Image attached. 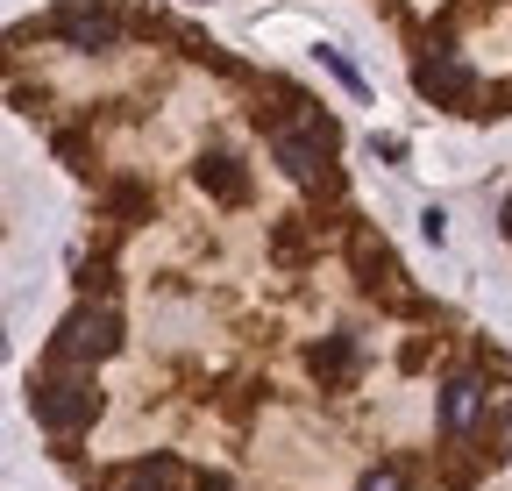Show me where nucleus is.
Returning <instances> with one entry per match:
<instances>
[{
	"label": "nucleus",
	"mask_w": 512,
	"mask_h": 491,
	"mask_svg": "<svg viewBox=\"0 0 512 491\" xmlns=\"http://www.w3.org/2000/svg\"><path fill=\"white\" fill-rule=\"evenodd\" d=\"M29 413L50 427L57 442L86 435V427L100 420V385H93V371H86V363H64V371L36 378V385H29Z\"/></svg>",
	"instance_id": "nucleus-1"
},
{
	"label": "nucleus",
	"mask_w": 512,
	"mask_h": 491,
	"mask_svg": "<svg viewBox=\"0 0 512 491\" xmlns=\"http://www.w3.org/2000/svg\"><path fill=\"white\" fill-rule=\"evenodd\" d=\"M121 349V314L107 299H86V306H72V314H64V328H57V342H50V356L57 363H107Z\"/></svg>",
	"instance_id": "nucleus-2"
},
{
	"label": "nucleus",
	"mask_w": 512,
	"mask_h": 491,
	"mask_svg": "<svg viewBox=\"0 0 512 491\" xmlns=\"http://www.w3.org/2000/svg\"><path fill=\"white\" fill-rule=\"evenodd\" d=\"M328 143H335V129L328 121H313V129H271V150H278V164H285V178H299V186H335V171H328Z\"/></svg>",
	"instance_id": "nucleus-3"
},
{
	"label": "nucleus",
	"mask_w": 512,
	"mask_h": 491,
	"mask_svg": "<svg viewBox=\"0 0 512 491\" xmlns=\"http://www.w3.org/2000/svg\"><path fill=\"white\" fill-rule=\"evenodd\" d=\"M50 36L72 43V50H114L121 43V15L107 8V0H72V8L50 15Z\"/></svg>",
	"instance_id": "nucleus-4"
},
{
	"label": "nucleus",
	"mask_w": 512,
	"mask_h": 491,
	"mask_svg": "<svg viewBox=\"0 0 512 491\" xmlns=\"http://www.w3.org/2000/svg\"><path fill=\"white\" fill-rule=\"evenodd\" d=\"M413 86H420L434 107H463V114H477V107H470V100H477V79H470V65H463L456 50H434L427 65L413 72Z\"/></svg>",
	"instance_id": "nucleus-5"
},
{
	"label": "nucleus",
	"mask_w": 512,
	"mask_h": 491,
	"mask_svg": "<svg viewBox=\"0 0 512 491\" xmlns=\"http://www.w3.org/2000/svg\"><path fill=\"white\" fill-rule=\"evenodd\" d=\"M349 257H356V278H363V292H384V299L413 306V292H399V264H392V250H384V242H370V235H349Z\"/></svg>",
	"instance_id": "nucleus-6"
},
{
	"label": "nucleus",
	"mask_w": 512,
	"mask_h": 491,
	"mask_svg": "<svg viewBox=\"0 0 512 491\" xmlns=\"http://www.w3.org/2000/svg\"><path fill=\"white\" fill-rule=\"evenodd\" d=\"M178 484H185L178 456H143V463H121L100 477V491H178Z\"/></svg>",
	"instance_id": "nucleus-7"
},
{
	"label": "nucleus",
	"mask_w": 512,
	"mask_h": 491,
	"mask_svg": "<svg viewBox=\"0 0 512 491\" xmlns=\"http://www.w3.org/2000/svg\"><path fill=\"white\" fill-rule=\"evenodd\" d=\"M192 178H200V193H214L221 207H242L249 200V171L228 157V150H214V157H200V171H192Z\"/></svg>",
	"instance_id": "nucleus-8"
},
{
	"label": "nucleus",
	"mask_w": 512,
	"mask_h": 491,
	"mask_svg": "<svg viewBox=\"0 0 512 491\" xmlns=\"http://www.w3.org/2000/svg\"><path fill=\"white\" fill-rule=\"evenodd\" d=\"M477 406H484V385L477 378H448L441 385V435H463V427L477 420Z\"/></svg>",
	"instance_id": "nucleus-9"
},
{
	"label": "nucleus",
	"mask_w": 512,
	"mask_h": 491,
	"mask_svg": "<svg viewBox=\"0 0 512 491\" xmlns=\"http://www.w3.org/2000/svg\"><path fill=\"white\" fill-rule=\"evenodd\" d=\"M306 371H313L320 385H342V378L356 371V342H349V335H328V342L306 356Z\"/></svg>",
	"instance_id": "nucleus-10"
},
{
	"label": "nucleus",
	"mask_w": 512,
	"mask_h": 491,
	"mask_svg": "<svg viewBox=\"0 0 512 491\" xmlns=\"http://www.w3.org/2000/svg\"><path fill=\"white\" fill-rule=\"evenodd\" d=\"M107 207H114V214H128V221H150V193H143V186H128V178L107 193Z\"/></svg>",
	"instance_id": "nucleus-11"
},
{
	"label": "nucleus",
	"mask_w": 512,
	"mask_h": 491,
	"mask_svg": "<svg viewBox=\"0 0 512 491\" xmlns=\"http://www.w3.org/2000/svg\"><path fill=\"white\" fill-rule=\"evenodd\" d=\"M320 65H328V72H335V79H342V86H349V93H363V72H356V65H349V57H342V50H335V43H320Z\"/></svg>",
	"instance_id": "nucleus-12"
},
{
	"label": "nucleus",
	"mask_w": 512,
	"mask_h": 491,
	"mask_svg": "<svg viewBox=\"0 0 512 491\" xmlns=\"http://www.w3.org/2000/svg\"><path fill=\"white\" fill-rule=\"evenodd\" d=\"M79 285H86V299H93V292L107 299V285H114V264H107V257H86V264H79Z\"/></svg>",
	"instance_id": "nucleus-13"
},
{
	"label": "nucleus",
	"mask_w": 512,
	"mask_h": 491,
	"mask_svg": "<svg viewBox=\"0 0 512 491\" xmlns=\"http://www.w3.org/2000/svg\"><path fill=\"white\" fill-rule=\"evenodd\" d=\"M363 491H406V477H399V470H370Z\"/></svg>",
	"instance_id": "nucleus-14"
},
{
	"label": "nucleus",
	"mask_w": 512,
	"mask_h": 491,
	"mask_svg": "<svg viewBox=\"0 0 512 491\" xmlns=\"http://www.w3.org/2000/svg\"><path fill=\"white\" fill-rule=\"evenodd\" d=\"M192 491H235V484H221V477H192Z\"/></svg>",
	"instance_id": "nucleus-15"
}]
</instances>
